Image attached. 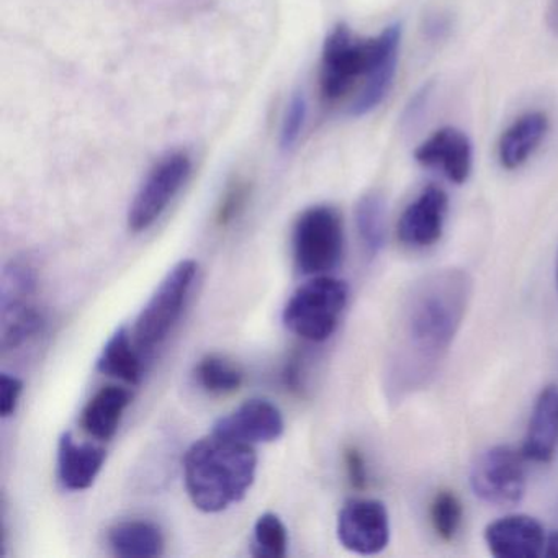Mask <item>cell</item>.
<instances>
[{
	"instance_id": "cell-2",
	"label": "cell",
	"mask_w": 558,
	"mask_h": 558,
	"mask_svg": "<svg viewBox=\"0 0 558 558\" xmlns=\"http://www.w3.org/2000/svg\"><path fill=\"white\" fill-rule=\"evenodd\" d=\"M256 469L257 457L251 444L211 433L192 444L185 453V488L201 511H225L244 498Z\"/></svg>"
},
{
	"instance_id": "cell-27",
	"label": "cell",
	"mask_w": 558,
	"mask_h": 558,
	"mask_svg": "<svg viewBox=\"0 0 558 558\" xmlns=\"http://www.w3.org/2000/svg\"><path fill=\"white\" fill-rule=\"evenodd\" d=\"M306 113H308V107H306L305 96L303 93H296L290 100L289 109L283 117L282 132H280V146L286 151L299 143L305 126Z\"/></svg>"
},
{
	"instance_id": "cell-28",
	"label": "cell",
	"mask_w": 558,
	"mask_h": 558,
	"mask_svg": "<svg viewBox=\"0 0 558 558\" xmlns=\"http://www.w3.org/2000/svg\"><path fill=\"white\" fill-rule=\"evenodd\" d=\"M247 197H250V184L241 181L234 182V184L228 189L223 201H221L220 208H218L217 223L220 225V227H227L228 223H231V221L241 214V210H243Z\"/></svg>"
},
{
	"instance_id": "cell-13",
	"label": "cell",
	"mask_w": 558,
	"mask_h": 558,
	"mask_svg": "<svg viewBox=\"0 0 558 558\" xmlns=\"http://www.w3.org/2000/svg\"><path fill=\"white\" fill-rule=\"evenodd\" d=\"M545 541L541 522L525 514L506 515L492 522L485 531L488 550L498 558L541 557Z\"/></svg>"
},
{
	"instance_id": "cell-11",
	"label": "cell",
	"mask_w": 558,
	"mask_h": 558,
	"mask_svg": "<svg viewBox=\"0 0 558 558\" xmlns=\"http://www.w3.org/2000/svg\"><path fill=\"white\" fill-rule=\"evenodd\" d=\"M211 433L244 444L272 442L282 436L283 417L270 401L250 400L220 417Z\"/></svg>"
},
{
	"instance_id": "cell-18",
	"label": "cell",
	"mask_w": 558,
	"mask_h": 558,
	"mask_svg": "<svg viewBox=\"0 0 558 558\" xmlns=\"http://www.w3.org/2000/svg\"><path fill=\"white\" fill-rule=\"evenodd\" d=\"M109 545L119 557H159L165 551V537L151 522L126 521L110 529Z\"/></svg>"
},
{
	"instance_id": "cell-24",
	"label": "cell",
	"mask_w": 558,
	"mask_h": 558,
	"mask_svg": "<svg viewBox=\"0 0 558 558\" xmlns=\"http://www.w3.org/2000/svg\"><path fill=\"white\" fill-rule=\"evenodd\" d=\"M289 548V535L279 515L266 512L254 524L253 555L259 558H283Z\"/></svg>"
},
{
	"instance_id": "cell-30",
	"label": "cell",
	"mask_w": 558,
	"mask_h": 558,
	"mask_svg": "<svg viewBox=\"0 0 558 558\" xmlns=\"http://www.w3.org/2000/svg\"><path fill=\"white\" fill-rule=\"evenodd\" d=\"M344 465L351 485L354 488L364 489L367 486V465L357 447L351 446L344 450Z\"/></svg>"
},
{
	"instance_id": "cell-31",
	"label": "cell",
	"mask_w": 558,
	"mask_h": 558,
	"mask_svg": "<svg viewBox=\"0 0 558 558\" xmlns=\"http://www.w3.org/2000/svg\"><path fill=\"white\" fill-rule=\"evenodd\" d=\"M544 555L548 558H558V532H554L545 541Z\"/></svg>"
},
{
	"instance_id": "cell-1",
	"label": "cell",
	"mask_w": 558,
	"mask_h": 558,
	"mask_svg": "<svg viewBox=\"0 0 558 558\" xmlns=\"http://www.w3.org/2000/svg\"><path fill=\"white\" fill-rule=\"evenodd\" d=\"M473 280L463 269H440L411 286L401 305L388 355L387 391L400 401L430 384L456 339Z\"/></svg>"
},
{
	"instance_id": "cell-12",
	"label": "cell",
	"mask_w": 558,
	"mask_h": 558,
	"mask_svg": "<svg viewBox=\"0 0 558 558\" xmlns=\"http://www.w3.org/2000/svg\"><path fill=\"white\" fill-rule=\"evenodd\" d=\"M414 158L426 168L440 169L453 184H463L472 172V143L460 130L444 126L417 146Z\"/></svg>"
},
{
	"instance_id": "cell-22",
	"label": "cell",
	"mask_w": 558,
	"mask_h": 558,
	"mask_svg": "<svg viewBox=\"0 0 558 558\" xmlns=\"http://www.w3.org/2000/svg\"><path fill=\"white\" fill-rule=\"evenodd\" d=\"M195 377L205 391L211 395H230L243 385V372L220 355H207L198 362Z\"/></svg>"
},
{
	"instance_id": "cell-25",
	"label": "cell",
	"mask_w": 558,
	"mask_h": 558,
	"mask_svg": "<svg viewBox=\"0 0 558 558\" xmlns=\"http://www.w3.org/2000/svg\"><path fill=\"white\" fill-rule=\"evenodd\" d=\"M35 287L37 277L28 264L19 260L9 264L2 276V312L27 305Z\"/></svg>"
},
{
	"instance_id": "cell-21",
	"label": "cell",
	"mask_w": 558,
	"mask_h": 558,
	"mask_svg": "<svg viewBox=\"0 0 558 558\" xmlns=\"http://www.w3.org/2000/svg\"><path fill=\"white\" fill-rule=\"evenodd\" d=\"M398 51L388 54L372 71L371 76L365 81L359 93L357 99L351 107L354 117L367 116L372 110L377 109L393 86L395 74H397Z\"/></svg>"
},
{
	"instance_id": "cell-3",
	"label": "cell",
	"mask_w": 558,
	"mask_h": 558,
	"mask_svg": "<svg viewBox=\"0 0 558 558\" xmlns=\"http://www.w3.org/2000/svg\"><path fill=\"white\" fill-rule=\"evenodd\" d=\"M400 44L401 27L398 24L390 25L378 37L368 40L354 37L345 25H338L323 48L319 74L323 99L326 102L344 99L359 81H367L381 60L400 51Z\"/></svg>"
},
{
	"instance_id": "cell-5",
	"label": "cell",
	"mask_w": 558,
	"mask_h": 558,
	"mask_svg": "<svg viewBox=\"0 0 558 558\" xmlns=\"http://www.w3.org/2000/svg\"><path fill=\"white\" fill-rule=\"evenodd\" d=\"M293 259L303 276H323L338 266L344 230L338 210L326 205L303 211L293 228Z\"/></svg>"
},
{
	"instance_id": "cell-29",
	"label": "cell",
	"mask_w": 558,
	"mask_h": 558,
	"mask_svg": "<svg viewBox=\"0 0 558 558\" xmlns=\"http://www.w3.org/2000/svg\"><path fill=\"white\" fill-rule=\"evenodd\" d=\"M22 391H24V381L14 375H0V416L11 417L19 407Z\"/></svg>"
},
{
	"instance_id": "cell-4",
	"label": "cell",
	"mask_w": 558,
	"mask_h": 558,
	"mask_svg": "<svg viewBox=\"0 0 558 558\" xmlns=\"http://www.w3.org/2000/svg\"><path fill=\"white\" fill-rule=\"evenodd\" d=\"M348 300V283L332 277H315L290 296L283 310V325L305 341H326L335 335Z\"/></svg>"
},
{
	"instance_id": "cell-9",
	"label": "cell",
	"mask_w": 558,
	"mask_h": 558,
	"mask_svg": "<svg viewBox=\"0 0 558 558\" xmlns=\"http://www.w3.org/2000/svg\"><path fill=\"white\" fill-rule=\"evenodd\" d=\"M338 538L342 547L359 555L380 554L390 542V518L377 499H352L338 515Z\"/></svg>"
},
{
	"instance_id": "cell-23",
	"label": "cell",
	"mask_w": 558,
	"mask_h": 558,
	"mask_svg": "<svg viewBox=\"0 0 558 558\" xmlns=\"http://www.w3.org/2000/svg\"><path fill=\"white\" fill-rule=\"evenodd\" d=\"M2 315H4V326H2V348H4V351L17 349L19 345L24 344L25 341L34 338L44 329V315L31 303L2 312Z\"/></svg>"
},
{
	"instance_id": "cell-19",
	"label": "cell",
	"mask_w": 558,
	"mask_h": 558,
	"mask_svg": "<svg viewBox=\"0 0 558 558\" xmlns=\"http://www.w3.org/2000/svg\"><path fill=\"white\" fill-rule=\"evenodd\" d=\"M97 371L126 384H140L143 365L140 355L133 349L129 329L120 328L113 332L112 338L104 345L102 354L97 361Z\"/></svg>"
},
{
	"instance_id": "cell-10",
	"label": "cell",
	"mask_w": 558,
	"mask_h": 558,
	"mask_svg": "<svg viewBox=\"0 0 558 558\" xmlns=\"http://www.w3.org/2000/svg\"><path fill=\"white\" fill-rule=\"evenodd\" d=\"M449 198L436 185L424 189L416 201L404 208L398 221V238L404 246L429 247L442 236Z\"/></svg>"
},
{
	"instance_id": "cell-6",
	"label": "cell",
	"mask_w": 558,
	"mask_h": 558,
	"mask_svg": "<svg viewBox=\"0 0 558 558\" xmlns=\"http://www.w3.org/2000/svg\"><path fill=\"white\" fill-rule=\"evenodd\" d=\"M195 276L197 264L191 259L181 260L169 270L136 319L133 336L140 348H155L168 338L181 316Z\"/></svg>"
},
{
	"instance_id": "cell-26",
	"label": "cell",
	"mask_w": 558,
	"mask_h": 558,
	"mask_svg": "<svg viewBox=\"0 0 558 558\" xmlns=\"http://www.w3.org/2000/svg\"><path fill=\"white\" fill-rule=\"evenodd\" d=\"M463 509L460 499L452 492H439L430 502V524L437 537L450 542L462 527Z\"/></svg>"
},
{
	"instance_id": "cell-15",
	"label": "cell",
	"mask_w": 558,
	"mask_h": 558,
	"mask_svg": "<svg viewBox=\"0 0 558 558\" xmlns=\"http://www.w3.org/2000/svg\"><path fill=\"white\" fill-rule=\"evenodd\" d=\"M106 460V450L94 444H77L70 433L58 446V476L64 488L83 492L96 482Z\"/></svg>"
},
{
	"instance_id": "cell-14",
	"label": "cell",
	"mask_w": 558,
	"mask_h": 558,
	"mask_svg": "<svg viewBox=\"0 0 558 558\" xmlns=\"http://www.w3.org/2000/svg\"><path fill=\"white\" fill-rule=\"evenodd\" d=\"M558 440V387L548 385L538 395L522 444V456L545 463L554 457Z\"/></svg>"
},
{
	"instance_id": "cell-7",
	"label": "cell",
	"mask_w": 558,
	"mask_h": 558,
	"mask_svg": "<svg viewBox=\"0 0 558 558\" xmlns=\"http://www.w3.org/2000/svg\"><path fill=\"white\" fill-rule=\"evenodd\" d=\"M524 456L508 446H496L476 457L470 486L488 505L514 506L525 495Z\"/></svg>"
},
{
	"instance_id": "cell-20",
	"label": "cell",
	"mask_w": 558,
	"mask_h": 558,
	"mask_svg": "<svg viewBox=\"0 0 558 558\" xmlns=\"http://www.w3.org/2000/svg\"><path fill=\"white\" fill-rule=\"evenodd\" d=\"M355 225L365 251L377 256L387 240V204L377 192L364 195L355 207Z\"/></svg>"
},
{
	"instance_id": "cell-17",
	"label": "cell",
	"mask_w": 558,
	"mask_h": 558,
	"mask_svg": "<svg viewBox=\"0 0 558 558\" xmlns=\"http://www.w3.org/2000/svg\"><path fill=\"white\" fill-rule=\"evenodd\" d=\"M132 401V395L122 387H104L86 404L81 417L84 430L94 439L110 440L119 429L123 413Z\"/></svg>"
},
{
	"instance_id": "cell-32",
	"label": "cell",
	"mask_w": 558,
	"mask_h": 558,
	"mask_svg": "<svg viewBox=\"0 0 558 558\" xmlns=\"http://www.w3.org/2000/svg\"><path fill=\"white\" fill-rule=\"evenodd\" d=\"M557 283H558V256H557Z\"/></svg>"
},
{
	"instance_id": "cell-8",
	"label": "cell",
	"mask_w": 558,
	"mask_h": 558,
	"mask_svg": "<svg viewBox=\"0 0 558 558\" xmlns=\"http://www.w3.org/2000/svg\"><path fill=\"white\" fill-rule=\"evenodd\" d=\"M192 161L187 153H169L146 175L129 211V228L142 233L165 214L172 198L181 191L191 174Z\"/></svg>"
},
{
	"instance_id": "cell-16",
	"label": "cell",
	"mask_w": 558,
	"mask_h": 558,
	"mask_svg": "<svg viewBox=\"0 0 558 558\" xmlns=\"http://www.w3.org/2000/svg\"><path fill=\"white\" fill-rule=\"evenodd\" d=\"M548 119L542 112H527L515 119L499 140L498 158L508 171L521 168L544 142Z\"/></svg>"
}]
</instances>
